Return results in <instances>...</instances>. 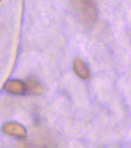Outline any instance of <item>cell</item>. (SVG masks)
I'll return each instance as SVG.
<instances>
[{"instance_id":"6da1fadb","label":"cell","mask_w":131,"mask_h":148,"mask_svg":"<svg viewBox=\"0 0 131 148\" xmlns=\"http://www.w3.org/2000/svg\"><path fill=\"white\" fill-rule=\"evenodd\" d=\"M71 5L80 13L84 22L92 25L97 16V10L93 0H70Z\"/></svg>"},{"instance_id":"7a4b0ae2","label":"cell","mask_w":131,"mask_h":148,"mask_svg":"<svg viewBox=\"0 0 131 148\" xmlns=\"http://www.w3.org/2000/svg\"><path fill=\"white\" fill-rule=\"evenodd\" d=\"M2 130L7 135L18 138H25L27 135L25 127L18 123H7L2 127Z\"/></svg>"},{"instance_id":"3957f363","label":"cell","mask_w":131,"mask_h":148,"mask_svg":"<svg viewBox=\"0 0 131 148\" xmlns=\"http://www.w3.org/2000/svg\"><path fill=\"white\" fill-rule=\"evenodd\" d=\"M73 69L75 74L78 77L83 79H87L90 78V69L86 63L80 58L76 57L73 62Z\"/></svg>"},{"instance_id":"277c9868","label":"cell","mask_w":131,"mask_h":148,"mask_svg":"<svg viewBox=\"0 0 131 148\" xmlns=\"http://www.w3.org/2000/svg\"><path fill=\"white\" fill-rule=\"evenodd\" d=\"M4 90L9 94L21 95L26 92L25 84L17 79L8 81L4 86Z\"/></svg>"},{"instance_id":"5b68a950","label":"cell","mask_w":131,"mask_h":148,"mask_svg":"<svg viewBox=\"0 0 131 148\" xmlns=\"http://www.w3.org/2000/svg\"><path fill=\"white\" fill-rule=\"evenodd\" d=\"M25 89L26 91L32 95L39 96L45 92V89L38 82L32 79H28L25 82Z\"/></svg>"}]
</instances>
